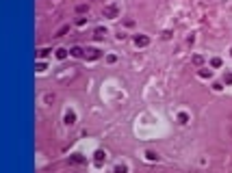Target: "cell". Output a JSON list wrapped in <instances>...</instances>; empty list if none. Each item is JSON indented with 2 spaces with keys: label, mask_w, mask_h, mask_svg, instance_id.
I'll use <instances>...</instances> for the list:
<instances>
[{
  "label": "cell",
  "mask_w": 232,
  "mask_h": 173,
  "mask_svg": "<svg viewBox=\"0 0 232 173\" xmlns=\"http://www.w3.org/2000/svg\"><path fill=\"white\" fill-rule=\"evenodd\" d=\"M94 37H96V39H104V37H106V28L98 26V28H96V33H94Z\"/></svg>",
  "instance_id": "cell-6"
},
{
  "label": "cell",
  "mask_w": 232,
  "mask_h": 173,
  "mask_svg": "<svg viewBox=\"0 0 232 173\" xmlns=\"http://www.w3.org/2000/svg\"><path fill=\"white\" fill-rule=\"evenodd\" d=\"M69 52H72V56H76V59L85 54V50H83V48H78V45H76V48H72V50H69Z\"/></svg>",
  "instance_id": "cell-7"
},
{
  "label": "cell",
  "mask_w": 232,
  "mask_h": 173,
  "mask_svg": "<svg viewBox=\"0 0 232 173\" xmlns=\"http://www.w3.org/2000/svg\"><path fill=\"white\" fill-rule=\"evenodd\" d=\"M178 121H180V123H187V121H189V115H187V113H180V115H178Z\"/></svg>",
  "instance_id": "cell-12"
},
{
  "label": "cell",
  "mask_w": 232,
  "mask_h": 173,
  "mask_svg": "<svg viewBox=\"0 0 232 173\" xmlns=\"http://www.w3.org/2000/svg\"><path fill=\"white\" fill-rule=\"evenodd\" d=\"M65 123H67V126L76 123V113L74 110H65Z\"/></svg>",
  "instance_id": "cell-4"
},
{
  "label": "cell",
  "mask_w": 232,
  "mask_h": 173,
  "mask_svg": "<svg viewBox=\"0 0 232 173\" xmlns=\"http://www.w3.org/2000/svg\"><path fill=\"white\" fill-rule=\"evenodd\" d=\"M134 45H137V48L150 45V37H148V35H134Z\"/></svg>",
  "instance_id": "cell-2"
},
{
  "label": "cell",
  "mask_w": 232,
  "mask_h": 173,
  "mask_svg": "<svg viewBox=\"0 0 232 173\" xmlns=\"http://www.w3.org/2000/svg\"><path fill=\"white\" fill-rule=\"evenodd\" d=\"M200 76H202V78H211L213 71H211V69H200Z\"/></svg>",
  "instance_id": "cell-10"
},
{
  "label": "cell",
  "mask_w": 232,
  "mask_h": 173,
  "mask_svg": "<svg viewBox=\"0 0 232 173\" xmlns=\"http://www.w3.org/2000/svg\"><path fill=\"white\" fill-rule=\"evenodd\" d=\"M145 156H148V158H150V160H156V158H158V156H156V154H154V152H148V154H145Z\"/></svg>",
  "instance_id": "cell-21"
},
{
  "label": "cell",
  "mask_w": 232,
  "mask_h": 173,
  "mask_svg": "<svg viewBox=\"0 0 232 173\" xmlns=\"http://www.w3.org/2000/svg\"><path fill=\"white\" fill-rule=\"evenodd\" d=\"M67 31H69V26H67V24H65V26H61V28H59V33H57V37H63V35H65Z\"/></svg>",
  "instance_id": "cell-14"
},
{
  "label": "cell",
  "mask_w": 232,
  "mask_h": 173,
  "mask_svg": "<svg viewBox=\"0 0 232 173\" xmlns=\"http://www.w3.org/2000/svg\"><path fill=\"white\" fill-rule=\"evenodd\" d=\"M69 162H76V164H80V162H85V158H83V156H69Z\"/></svg>",
  "instance_id": "cell-11"
},
{
  "label": "cell",
  "mask_w": 232,
  "mask_h": 173,
  "mask_svg": "<svg viewBox=\"0 0 232 173\" xmlns=\"http://www.w3.org/2000/svg\"><path fill=\"white\" fill-rule=\"evenodd\" d=\"M85 56H87L89 61H96V59H100V50H98V48H87V50H85Z\"/></svg>",
  "instance_id": "cell-3"
},
{
  "label": "cell",
  "mask_w": 232,
  "mask_h": 173,
  "mask_svg": "<svg viewBox=\"0 0 232 173\" xmlns=\"http://www.w3.org/2000/svg\"><path fill=\"white\" fill-rule=\"evenodd\" d=\"M102 15H104V17H111V20L120 17V7L115 5V2H113V5H106V7L102 9Z\"/></svg>",
  "instance_id": "cell-1"
},
{
  "label": "cell",
  "mask_w": 232,
  "mask_h": 173,
  "mask_svg": "<svg viewBox=\"0 0 232 173\" xmlns=\"http://www.w3.org/2000/svg\"><path fill=\"white\" fill-rule=\"evenodd\" d=\"M223 82L226 85H232V71H226L223 74Z\"/></svg>",
  "instance_id": "cell-9"
},
{
  "label": "cell",
  "mask_w": 232,
  "mask_h": 173,
  "mask_svg": "<svg viewBox=\"0 0 232 173\" xmlns=\"http://www.w3.org/2000/svg\"><path fill=\"white\" fill-rule=\"evenodd\" d=\"M106 61H109V63H115V61H117V56H115V54H109Z\"/></svg>",
  "instance_id": "cell-20"
},
{
  "label": "cell",
  "mask_w": 232,
  "mask_h": 173,
  "mask_svg": "<svg viewBox=\"0 0 232 173\" xmlns=\"http://www.w3.org/2000/svg\"><path fill=\"white\" fill-rule=\"evenodd\" d=\"M50 52H52V50H48V48H46V50H41V52H39V56H41V59H43V56H48V54H50Z\"/></svg>",
  "instance_id": "cell-18"
},
{
  "label": "cell",
  "mask_w": 232,
  "mask_h": 173,
  "mask_svg": "<svg viewBox=\"0 0 232 173\" xmlns=\"http://www.w3.org/2000/svg\"><path fill=\"white\" fill-rule=\"evenodd\" d=\"M211 65H213V67H221V59H217V56H215V59L211 61Z\"/></svg>",
  "instance_id": "cell-16"
},
{
  "label": "cell",
  "mask_w": 232,
  "mask_h": 173,
  "mask_svg": "<svg viewBox=\"0 0 232 173\" xmlns=\"http://www.w3.org/2000/svg\"><path fill=\"white\" fill-rule=\"evenodd\" d=\"M202 63H204V56L195 54V56H193V65H202Z\"/></svg>",
  "instance_id": "cell-15"
},
{
  "label": "cell",
  "mask_w": 232,
  "mask_h": 173,
  "mask_svg": "<svg viewBox=\"0 0 232 173\" xmlns=\"http://www.w3.org/2000/svg\"><path fill=\"white\" fill-rule=\"evenodd\" d=\"M76 11H78V13H85V11H87V5H78Z\"/></svg>",
  "instance_id": "cell-17"
},
{
  "label": "cell",
  "mask_w": 232,
  "mask_h": 173,
  "mask_svg": "<svg viewBox=\"0 0 232 173\" xmlns=\"http://www.w3.org/2000/svg\"><path fill=\"white\" fill-rule=\"evenodd\" d=\"M65 56H67V50H63V48H59V50H57V59H59V61H63Z\"/></svg>",
  "instance_id": "cell-8"
},
{
  "label": "cell",
  "mask_w": 232,
  "mask_h": 173,
  "mask_svg": "<svg viewBox=\"0 0 232 173\" xmlns=\"http://www.w3.org/2000/svg\"><path fill=\"white\" fill-rule=\"evenodd\" d=\"M94 158H96V162H98V164H102V162L106 160V154H104L102 150H98V152L94 154Z\"/></svg>",
  "instance_id": "cell-5"
},
{
  "label": "cell",
  "mask_w": 232,
  "mask_h": 173,
  "mask_svg": "<svg viewBox=\"0 0 232 173\" xmlns=\"http://www.w3.org/2000/svg\"><path fill=\"white\" fill-rule=\"evenodd\" d=\"M76 24H78V26H85L87 20H85V17H78V20H76Z\"/></svg>",
  "instance_id": "cell-19"
},
{
  "label": "cell",
  "mask_w": 232,
  "mask_h": 173,
  "mask_svg": "<svg viewBox=\"0 0 232 173\" xmlns=\"http://www.w3.org/2000/svg\"><path fill=\"white\" fill-rule=\"evenodd\" d=\"M126 171H128L126 164H117V167H115V173H126Z\"/></svg>",
  "instance_id": "cell-13"
}]
</instances>
